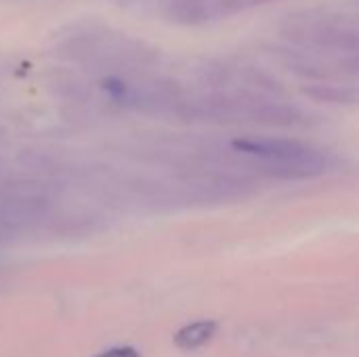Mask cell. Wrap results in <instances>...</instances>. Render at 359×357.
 Listing matches in <instances>:
<instances>
[{
  "mask_svg": "<svg viewBox=\"0 0 359 357\" xmlns=\"http://www.w3.org/2000/svg\"><path fill=\"white\" fill-rule=\"evenodd\" d=\"M57 46L59 55L80 65L103 69L107 76L141 72V67L154 61V53L145 44L99 25L74 27Z\"/></svg>",
  "mask_w": 359,
  "mask_h": 357,
  "instance_id": "cell-1",
  "label": "cell"
},
{
  "mask_svg": "<svg viewBox=\"0 0 359 357\" xmlns=\"http://www.w3.org/2000/svg\"><path fill=\"white\" fill-rule=\"evenodd\" d=\"M233 156L246 166L278 179H311L328 168V158L322 149L282 137H244L231 143Z\"/></svg>",
  "mask_w": 359,
  "mask_h": 357,
  "instance_id": "cell-2",
  "label": "cell"
},
{
  "mask_svg": "<svg viewBox=\"0 0 359 357\" xmlns=\"http://www.w3.org/2000/svg\"><path fill=\"white\" fill-rule=\"evenodd\" d=\"M282 34L292 44L322 55L358 57L359 29L355 17L334 11H299L284 19Z\"/></svg>",
  "mask_w": 359,
  "mask_h": 357,
  "instance_id": "cell-3",
  "label": "cell"
},
{
  "mask_svg": "<svg viewBox=\"0 0 359 357\" xmlns=\"http://www.w3.org/2000/svg\"><path fill=\"white\" fill-rule=\"evenodd\" d=\"M103 90L114 103L151 116L181 118L187 103V95L175 80L154 78L139 72L107 76L103 80Z\"/></svg>",
  "mask_w": 359,
  "mask_h": 357,
  "instance_id": "cell-4",
  "label": "cell"
},
{
  "mask_svg": "<svg viewBox=\"0 0 359 357\" xmlns=\"http://www.w3.org/2000/svg\"><path fill=\"white\" fill-rule=\"evenodd\" d=\"M46 196V189L32 181H17L0 187V223L19 225L42 219L48 208Z\"/></svg>",
  "mask_w": 359,
  "mask_h": 357,
  "instance_id": "cell-5",
  "label": "cell"
},
{
  "mask_svg": "<svg viewBox=\"0 0 359 357\" xmlns=\"http://www.w3.org/2000/svg\"><path fill=\"white\" fill-rule=\"evenodd\" d=\"M215 332H217L215 322H196V324L181 328L175 337V343L181 349H198L204 343H208L215 337Z\"/></svg>",
  "mask_w": 359,
  "mask_h": 357,
  "instance_id": "cell-6",
  "label": "cell"
},
{
  "mask_svg": "<svg viewBox=\"0 0 359 357\" xmlns=\"http://www.w3.org/2000/svg\"><path fill=\"white\" fill-rule=\"evenodd\" d=\"M97 357H139V353L133 347H114L109 351H103Z\"/></svg>",
  "mask_w": 359,
  "mask_h": 357,
  "instance_id": "cell-7",
  "label": "cell"
},
{
  "mask_svg": "<svg viewBox=\"0 0 359 357\" xmlns=\"http://www.w3.org/2000/svg\"><path fill=\"white\" fill-rule=\"evenodd\" d=\"M116 2H122V4H133V2H139V0H116Z\"/></svg>",
  "mask_w": 359,
  "mask_h": 357,
  "instance_id": "cell-8",
  "label": "cell"
}]
</instances>
